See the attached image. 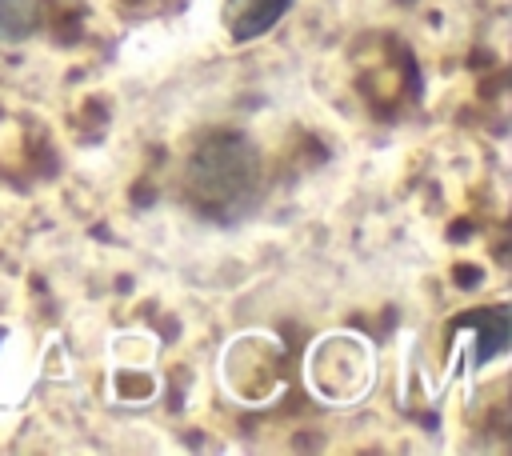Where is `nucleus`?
I'll return each instance as SVG.
<instances>
[{"label":"nucleus","instance_id":"f03ea898","mask_svg":"<svg viewBox=\"0 0 512 456\" xmlns=\"http://www.w3.org/2000/svg\"><path fill=\"white\" fill-rule=\"evenodd\" d=\"M292 0H228V28L236 40H252L260 32H268Z\"/></svg>","mask_w":512,"mask_h":456},{"label":"nucleus","instance_id":"f257e3e1","mask_svg":"<svg viewBox=\"0 0 512 456\" xmlns=\"http://www.w3.org/2000/svg\"><path fill=\"white\" fill-rule=\"evenodd\" d=\"M260 180H264V164H260L256 144L244 132L204 136L192 148L188 168H184L188 200L212 220L244 216L260 200Z\"/></svg>","mask_w":512,"mask_h":456},{"label":"nucleus","instance_id":"7ed1b4c3","mask_svg":"<svg viewBox=\"0 0 512 456\" xmlns=\"http://www.w3.org/2000/svg\"><path fill=\"white\" fill-rule=\"evenodd\" d=\"M40 24V0H0V40H28Z\"/></svg>","mask_w":512,"mask_h":456}]
</instances>
